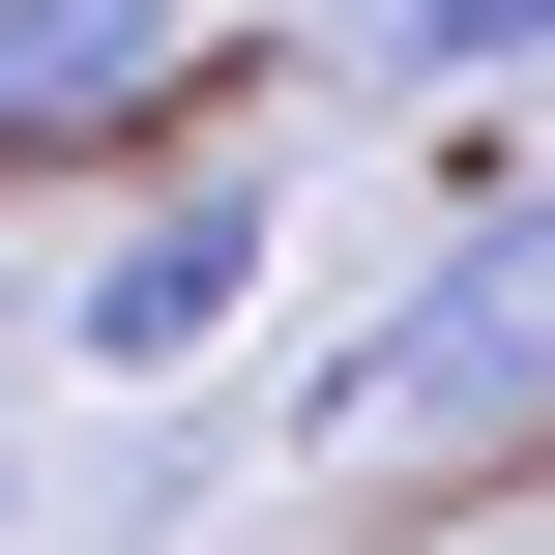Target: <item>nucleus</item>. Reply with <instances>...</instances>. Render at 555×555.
<instances>
[{
    "instance_id": "2",
    "label": "nucleus",
    "mask_w": 555,
    "mask_h": 555,
    "mask_svg": "<svg viewBox=\"0 0 555 555\" xmlns=\"http://www.w3.org/2000/svg\"><path fill=\"white\" fill-rule=\"evenodd\" d=\"M263 263H293V176H263V146H234V176H146V205H117L88 263H59V351L176 410V380H205V351L263 322Z\"/></svg>"
},
{
    "instance_id": "5",
    "label": "nucleus",
    "mask_w": 555,
    "mask_h": 555,
    "mask_svg": "<svg viewBox=\"0 0 555 555\" xmlns=\"http://www.w3.org/2000/svg\"><path fill=\"white\" fill-rule=\"evenodd\" d=\"M0 555H29V439H0Z\"/></svg>"
},
{
    "instance_id": "1",
    "label": "nucleus",
    "mask_w": 555,
    "mask_h": 555,
    "mask_svg": "<svg viewBox=\"0 0 555 555\" xmlns=\"http://www.w3.org/2000/svg\"><path fill=\"white\" fill-rule=\"evenodd\" d=\"M322 468H380V498H527L555 468V176L410 234V293L322 351Z\"/></svg>"
},
{
    "instance_id": "3",
    "label": "nucleus",
    "mask_w": 555,
    "mask_h": 555,
    "mask_svg": "<svg viewBox=\"0 0 555 555\" xmlns=\"http://www.w3.org/2000/svg\"><path fill=\"white\" fill-rule=\"evenodd\" d=\"M176 59H205V0H0V176H29V146H117V117H176Z\"/></svg>"
},
{
    "instance_id": "4",
    "label": "nucleus",
    "mask_w": 555,
    "mask_h": 555,
    "mask_svg": "<svg viewBox=\"0 0 555 555\" xmlns=\"http://www.w3.org/2000/svg\"><path fill=\"white\" fill-rule=\"evenodd\" d=\"M555 0H351V88H527Z\"/></svg>"
}]
</instances>
